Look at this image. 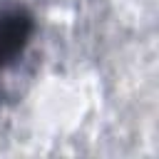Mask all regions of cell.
I'll return each instance as SVG.
<instances>
[{
    "instance_id": "obj_1",
    "label": "cell",
    "mask_w": 159,
    "mask_h": 159,
    "mask_svg": "<svg viewBox=\"0 0 159 159\" xmlns=\"http://www.w3.org/2000/svg\"><path fill=\"white\" fill-rule=\"evenodd\" d=\"M32 35V17L22 10H5L0 12V75L7 70L22 50L27 47Z\"/></svg>"
}]
</instances>
